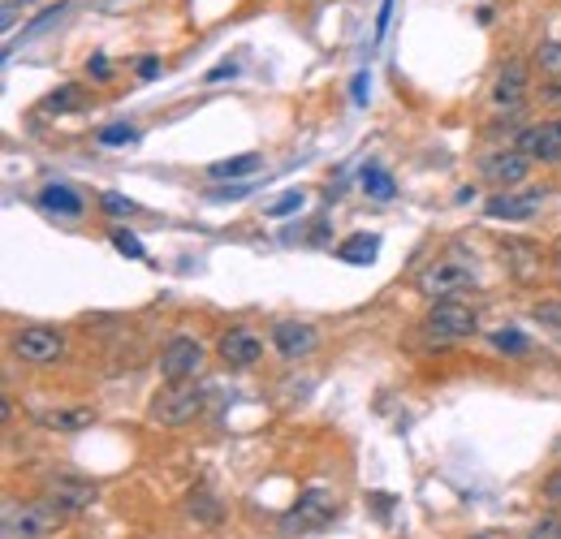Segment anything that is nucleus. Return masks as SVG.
I'll use <instances>...</instances> for the list:
<instances>
[{
	"mask_svg": "<svg viewBox=\"0 0 561 539\" xmlns=\"http://www.w3.org/2000/svg\"><path fill=\"white\" fill-rule=\"evenodd\" d=\"M61 523H65V514L48 501H4V514H0L4 539H44Z\"/></svg>",
	"mask_w": 561,
	"mask_h": 539,
	"instance_id": "1",
	"label": "nucleus"
},
{
	"mask_svg": "<svg viewBox=\"0 0 561 539\" xmlns=\"http://www.w3.org/2000/svg\"><path fill=\"white\" fill-rule=\"evenodd\" d=\"M203 402H207V393L194 380L190 384H169V388L156 393L147 419L160 423V428H187V423H194L203 415Z\"/></svg>",
	"mask_w": 561,
	"mask_h": 539,
	"instance_id": "2",
	"label": "nucleus"
},
{
	"mask_svg": "<svg viewBox=\"0 0 561 539\" xmlns=\"http://www.w3.org/2000/svg\"><path fill=\"white\" fill-rule=\"evenodd\" d=\"M470 285H475V268L458 264V260H432V264H423V272L415 276V289H419L423 298H432V302L458 298Z\"/></svg>",
	"mask_w": 561,
	"mask_h": 539,
	"instance_id": "3",
	"label": "nucleus"
},
{
	"mask_svg": "<svg viewBox=\"0 0 561 539\" xmlns=\"http://www.w3.org/2000/svg\"><path fill=\"white\" fill-rule=\"evenodd\" d=\"M475 328H479V315L470 311L467 302H458V298L432 302V311H428V320H423V333H428L432 342H467Z\"/></svg>",
	"mask_w": 561,
	"mask_h": 539,
	"instance_id": "4",
	"label": "nucleus"
},
{
	"mask_svg": "<svg viewBox=\"0 0 561 539\" xmlns=\"http://www.w3.org/2000/svg\"><path fill=\"white\" fill-rule=\"evenodd\" d=\"M333 514H337V496H333L329 488H307V492L298 496V505H294V510L280 518V527L302 536V531H320V527H324Z\"/></svg>",
	"mask_w": 561,
	"mask_h": 539,
	"instance_id": "5",
	"label": "nucleus"
},
{
	"mask_svg": "<svg viewBox=\"0 0 561 539\" xmlns=\"http://www.w3.org/2000/svg\"><path fill=\"white\" fill-rule=\"evenodd\" d=\"M44 501L57 505L61 514H83V510H92L99 501V488L92 479H83V475H52L44 483Z\"/></svg>",
	"mask_w": 561,
	"mask_h": 539,
	"instance_id": "6",
	"label": "nucleus"
},
{
	"mask_svg": "<svg viewBox=\"0 0 561 539\" xmlns=\"http://www.w3.org/2000/svg\"><path fill=\"white\" fill-rule=\"evenodd\" d=\"M13 355L31 367H52V362L65 355V337L57 328H22L13 337Z\"/></svg>",
	"mask_w": 561,
	"mask_h": 539,
	"instance_id": "7",
	"label": "nucleus"
},
{
	"mask_svg": "<svg viewBox=\"0 0 561 539\" xmlns=\"http://www.w3.org/2000/svg\"><path fill=\"white\" fill-rule=\"evenodd\" d=\"M199 367H203V346L190 342V337H174L165 346V355H160V375L169 384H190L199 375Z\"/></svg>",
	"mask_w": 561,
	"mask_h": 539,
	"instance_id": "8",
	"label": "nucleus"
},
{
	"mask_svg": "<svg viewBox=\"0 0 561 539\" xmlns=\"http://www.w3.org/2000/svg\"><path fill=\"white\" fill-rule=\"evenodd\" d=\"M518 152L540 165H561V121H536L518 134Z\"/></svg>",
	"mask_w": 561,
	"mask_h": 539,
	"instance_id": "9",
	"label": "nucleus"
},
{
	"mask_svg": "<svg viewBox=\"0 0 561 539\" xmlns=\"http://www.w3.org/2000/svg\"><path fill=\"white\" fill-rule=\"evenodd\" d=\"M501 260H505V268H510V276H514V280L532 285V280L540 276L545 251H540L536 242H523V238H505V242H501Z\"/></svg>",
	"mask_w": 561,
	"mask_h": 539,
	"instance_id": "10",
	"label": "nucleus"
},
{
	"mask_svg": "<svg viewBox=\"0 0 561 539\" xmlns=\"http://www.w3.org/2000/svg\"><path fill=\"white\" fill-rule=\"evenodd\" d=\"M484 178L492 181V185H501V190H510V185H518V181L527 178V169H532V160L518 152V147H510V152H492V156H484Z\"/></svg>",
	"mask_w": 561,
	"mask_h": 539,
	"instance_id": "11",
	"label": "nucleus"
},
{
	"mask_svg": "<svg viewBox=\"0 0 561 539\" xmlns=\"http://www.w3.org/2000/svg\"><path fill=\"white\" fill-rule=\"evenodd\" d=\"M545 203V190H523V194H492L488 199V216L492 220H532Z\"/></svg>",
	"mask_w": 561,
	"mask_h": 539,
	"instance_id": "12",
	"label": "nucleus"
},
{
	"mask_svg": "<svg viewBox=\"0 0 561 539\" xmlns=\"http://www.w3.org/2000/svg\"><path fill=\"white\" fill-rule=\"evenodd\" d=\"M315 328L307 324V320H280L273 324V346H277L285 359H302V355H311L315 350Z\"/></svg>",
	"mask_w": 561,
	"mask_h": 539,
	"instance_id": "13",
	"label": "nucleus"
},
{
	"mask_svg": "<svg viewBox=\"0 0 561 539\" xmlns=\"http://www.w3.org/2000/svg\"><path fill=\"white\" fill-rule=\"evenodd\" d=\"M216 350H220V359L229 362V367H255L260 355H264V342L251 328H229Z\"/></svg>",
	"mask_w": 561,
	"mask_h": 539,
	"instance_id": "14",
	"label": "nucleus"
},
{
	"mask_svg": "<svg viewBox=\"0 0 561 539\" xmlns=\"http://www.w3.org/2000/svg\"><path fill=\"white\" fill-rule=\"evenodd\" d=\"M523 95H527V65H523V61H510V65L497 74V83H492V104H497V108H518Z\"/></svg>",
	"mask_w": 561,
	"mask_h": 539,
	"instance_id": "15",
	"label": "nucleus"
},
{
	"mask_svg": "<svg viewBox=\"0 0 561 539\" xmlns=\"http://www.w3.org/2000/svg\"><path fill=\"white\" fill-rule=\"evenodd\" d=\"M39 203H44L48 212H57V216H79V212H83V194H79L74 185H65V181H48V185L39 190Z\"/></svg>",
	"mask_w": 561,
	"mask_h": 539,
	"instance_id": "16",
	"label": "nucleus"
},
{
	"mask_svg": "<svg viewBox=\"0 0 561 539\" xmlns=\"http://www.w3.org/2000/svg\"><path fill=\"white\" fill-rule=\"evenodd\" d=\"M375 255H380V238L375 233H355V238H346L337 247V260L342 264H372Z\"/></svg>",
	"mask_w": 561,
	"mask_h": 539,
	"instance_id": "17",
	"label": "nucleus"
},
{
	"mask_svg": "<svg viewBox=\"0 0 561 539\" xmlns=\"http://www.w3.org/2000/svg\"><path fill=\"white\" fill-rule=\"evenodd\" d=\"M39 423L52 428V432H83L95 423V410H83V406L79 410H44Z\"/></svg>",
	"mask_w": 561,
	"mask_h": 539,
	"instance_id": "18",
	"label": "nucleus"
},
{
	"mask_svg": "<svg viewBox=\"0 0 561 539\" xmlns=\"http://www.w3.org/2000/svg\"><path fill=\"white\" fill-rule=\"evenodd\" d=\"M187 514L194 523H203V527H216L220 518H225V510H220V501L207 492V488H194L187 496Z\"/></svg>",
	"mask_w": 561,
	"mask_h": 539,
	"instance_id": "19",
	"label": "nucleus"
},
{
	"mask_svg": "<svg viewBox=\"0 0 561 539\" xmlns=\"http://www.w3.org/2000/svg\"><path fill=\"white\" fill-rule=\"evenodd\" d=\"M260 169V156L255 152H247V156H234V160H216L207 173L216 181H234V178H247V173H255Z\"/></svg>",
	"mask_w": 561,
	"mask_h": 539,
	"instance_id": "20",
	"label": "nucleus"
},
{
	"mask_svg": "<svg viewBox=\"0 0 561 539\" xmlns=\"http://www.w3.org/2000/svg\"><path fill=\"white\" fill-rule=\"evenodd\" d=\"M363 190L372 194V199H380V203H389L393 194H397V185H393V178L380 169V165H368L363 169Z\"/></svg>",
	"mask_w": 561,
	"mask_h": 539,
	"instance_id": "21",
	"label": "nucleus"
},
{
	"mask_svg": "<svg viewBox=\"0 0 561 539\" xmlns=\"http://www.w3.org/2000/svg\"><path fill=\"white\" fill-rule=\"evenodd\" d=\"M536 65H540V74H549L553 83H561V39H553V44H540Z\"/></svg>",
	"mask_w": 561,
	"mask_h": 539,
	"instance_id": "22",
	"label": "nucleus"
},
{
	"mask_svg": "<svg viewBox=\"0 0 561 539\" xmlns=\"http://www.w3.org/2000/svg\"><path fill=\"white\" fill-rule=\"evenodd\" d=\"M48 112H74V108H83V91L79 87H57L48 95V104H44Z\"/></svg>",
	"mask_w": 561,
	"mask_h": 539,
	"instance_id": "23",
	"label": "nucleus"
},
{
	"mask_svg": "<svg viewBox=\"0 0 561 539\" xmlns=\"http://www.w3.org/2000/svg\"><path fill=\"white\" fill-rule=\"evenodd\" d=\"M532 320H536L540 328H549L561 342V302H536V307H532Z\"/></svg>",
	"mask_w": 561,
	"mask_h": 539,
	"instance_id": "24",
	"label": "nucleus"
},
{
	"mask_svg": "<svg viewBox=\"0 0 561 539\" xmlns=\"http://www.w3.org/2000/svg\"><path fill=\"white\" fill-rule=\"evenodd\" d=\"M492 346H497L501 355H527V337H523L518 328H497V333H492Z\"/></svg>",
	"mask_w": 561,
	"mask_h": 539,
	"instance_id": "25",
	"label": "nucleus"
},
{
	"mask_svg": "<svg viewBox=\"0 0 561 539\" xmlns=\"http://www.w3.org/2000/svg\"><path fill=\"white\" fill-rule=\"evenodd\" d=\"M99 207H104L108 216H130V212H139V207H134L126 194H117V190H104V194H99Z\"/></svg>",
	"mask_w": 561,
	"mask_h": 539,
	"instance_id": "26",
	"label": "nucleus"
},
{
	"mask_svg": "<svg viewBox=\"0 0 561 539\" xmlns=\"http://www.w3.org/2000/svg\"><path fill=\"white\" fill-rule=\"evenodd\" d=\"M112 247H117L121 255H130V260H143V255H147L143 242H139L134 233H126V229H112Z\"/></svg>",
	"mask_w": 561,
	"mask_h": 539,
	"instance_id": "27",
	"label": "nucleus"
},
{
	"mask_svg": "<svg viewBox=\"0 0 561 539\" xmlns=\"http://www.w3.org/2000/svg\"><path fill=\"white\" fill-rule=\"evenodd\" d=\"M134 139H139V134H134L130 125H104V130H99V143H104V147H121V143H134Z\"/></svg>",
	"mask_w": 561,
	"mask_h": 539,
	"instance_id": "28",
	"label": "nucleus"
},
{
	"mask_svg": "<svg viewBox=\"0 0 561 539\" xmlns=\"http://www.w3.org/2000/svg\"><path fill=\"white\" fill-rule=\"evenodd\" d=\"M527 539H561V514H545V518L532 527Z\"/></svg>",
	"mask_w": 561,
	"mask_h": 539,
	"instance_id": "29",
	"label": "nucleus"
},
{
	"mask_svg": "<svg viewBox=\"0 0 561 539\" xmlns=\"http://www.w3.org/2000/svg\"><path fill=\"white\" fill-rule=\"evenodd\" d=\"M298 207H302V190H285V199L268 203V216H289V212H298Z\"/></svg>",
	"mask_w": 561,
	"mask_h": 539,
	"instance_id": "30",
	"label": "nucleus"
},
{
	"mask_svg": "<svg viewBox=\"0 0 561 539\" xmlns=\"http://www.w3.org/2000/svg\"><path fill=\"white\" fill-rule=\"evenodd\" d=\"M545 496H549L553 505H561V466L549 475V479H545Z\"/></svg>",
	"mask_w": 561,
	"mask_h": 539,
	"instance_id": "31",
	"label": "nucleus"
},
{
	"mask_svg": "<svg viewBox=\"0 0 561 539\" xmlns=\"http://www.w3.org/2000/svg\"><path fill=\"white\" fill-rule=\"evenodd\" d=\"M156 74H160V61L156 57H143L139 61V79H156Z\"/></svg>",
	"mask_w": 561,
	"mask_h": 539,
	"instance_id": "32",
	"label": "nucleus"
},
{
	"mask_svg": "<svg viewBox=\"0 0 561 539\" xmlns=\"http://www.w3.org/2000/svg\"><path fill=\"white\" fill-rule=\"evenodd\" d=\"M355 104H368V74L355 79Z\"/></svg>",
	"mask_w": 561,
	"mask_h": 539,
	"instance_id": "33",
	"label": "nucleus"
},
{
	"mask_svg": "<svg viewBox=\"0 0 561 539\" xmlns=\"http://www.w3.org/2000/svg\"><path fill=\"white\" fill-rule=\"evenodd\" d=\"M234 74H238V65H216V70H212V74H207V79H212V83H216V79H234Z\"/></svg>",
	"mask_w": 561,
	"mask_h": 539,
	"instance_id": "34",
	"label": "nucleus"
},
{
	"mask_svg": "<svg viewBox=\"0 0 561 539\" xmlns=\"http://www.w3.org/2000/svg\"><path fill=\"white\" fill-rule=\"evenodd\" d=\"M92 74H95V79H108V61H99V57H95V61H92Z\"/></svg>",
	"mask_w": 561,
	"mask_h": 539,
	"instance_id": "35",
	"label": "nucleus"
},
{
	"mask_svg": "<svg viewBox=\"0 0 561 539\" xmlns=\"http://www.w3.org/2000/svg\"><path fill=\"white\" fill-rule=\"evenodd\" d=\"M475 539H505V536H501V531H479Z\"/></svg>",
	"mask_w": 561,
	"mask_h": 539,
	"instance_id": "36",
	"label": "nucleus"
}]
</instances>
